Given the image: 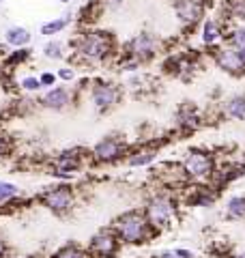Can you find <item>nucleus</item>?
Listing matches in <instances>:
<instances>
[{"mask_svg":"<svg viewBox=\"0 0 245 258\" xmlns=\"http://www.w3.org/2000/svg\"><path fill=\"white\" fill-rule=\"evenodd\" d=\"M228 258H245V252H239V254H232V256H228Z\"/></svg>","mask_w":245,"mask_h":258,"instance_id":"34","label":"nucleus"},{"mask_svg":"<svg viewBox=\"0 0 245 258\" xmlns=\"http://www.w3.org/2000/svg\"><path fill=\"white\" fill-rule=\"evenodd\" d=\"M155 258H178V256L172 252V249H170V252H161L159 256H155Z\"/></svg>","mask_w":245,"mask_h":258,"instance_id":"33","label":"nucleus"},{"mask_svg":"<svg viewBox=\"0 0 245 258\" xmlns=\"http://www.w3.org/2000/svg\"><path fill=\"white\" fill-rule=\"evenodd\" d=\"M129 149H132V144L122 138V136H116V134L103 136L99 142H95L91 147V166L120 164V161H125Z\"/></svg>","mask_w":245,"mask_h":258,"instance_id":"9","label":"nucleus"},{"mask_svg":"<svg viewBox=\"0 0 245 258\" xmlns=\"http://www.w3.org/2000/svg\"><path fill=\"white\" fill-rule=\"evenodd\" d=\"M157 155H159V142H140L129 149L122 164L127 168H149L155 164Z\"/></svg>","mask_w":245,"mask_h":258,"instance_id":"15","label":"nucleus"},{"mask_svg":"<svg viewBox=\"0 0 245 258\" xmlns=\"http://www.w3.org/2000/svg\"><path fill=\"white\" fill-rule=\"evenodd\" d=\"M122 86L114 80L108 78H91V84H88V101H91L93 110L97 114H110L112 110L118 108V103L122 101Z\"/></svg>","mask_w":245,"mask_h":258,"instance_id":"7","label":"nucleus"},{"mask_svg":"<svg viewBox=\"0 0 245 258\" xmlns=\"http://www.w3.org/2000/svg\"><path fill=\"white\" fill-rule=\"evenodd\" d=\"M207 56L226 76L245 78V50H236V47L228 45V43H219L215 47H209Z\"/></svg>","mask_w":245,"mask_h":258,"instance_id":"10","label":"nucleus"},{"mask_svg":"<svg viewBox=\"0 0 245 258\" xmlns=\"http://www.w3.org/2000/svg\"><path fill=\"white\" fill-rule=\"evenodd\" d=\"M181 168L187 181L192 183H207L213 179L217 170V155L202 147H192L181 159Z\"/></svg>","mask_w":245,"mask_h":258,"instance_id":"6","label":"nucleus"},{"mask_svg":"<svg viewBox=\"0 0 245 258\" xmlns=\"http://www.w3.org/2000/svg\"><path fill=\"white\" fill-rule=\"evenodd\" d=\"M60 5H65V7H69V5H73V0H58Z\"/></svg>","mask_w":245,"mask_h":258,"instance_id":"35","label":"nucleus"},{"mask_svg":"<svg viewBox=\"0 0 245 258\" xmlns=\"http://www.w3.org/2000/svg\"><path fill=\"white\" fill-rule=\"evenodd\" d=\"M142 209L146 217H149L151 226L161 235V232H166L174 226L178 209H181V198L174 196V191H170L168 187L157 189L144 200Z\"/></svg>","mask_w":245,"mask_h":258,"instance_id":"3","label":"nucleus"},{"mask_svg":"<svg viewBox=\"0 0 245 258\" xmlns=\"http://www.w3.org/2000/svg\"><path fill=\"white\" fill-rule=\"evenodd\" d=\"M35 200L52 215L65 217L78 205V189L71 185V181H58V183L50 185V187L41 189L35 196Z\"/></svg>","mask_w":245,"mask_h":258,"instance_id":"5","label":"nucleus"},{"mask_svg":"<svg viewBox=\"0 0 245 258\" xmlns=\"http://www.w3.org/2000/svg\"><path fill=\"white\" fill-rule=\"evenodd\" d=\"M219 114L228 120H245V93H234L226 97L219 106Z\"/></svg>","mask_w":245,"mask_h":258,"instance_id":"20","label":"nucleus"},{"mask_svg":"<svg viewBox=\"0 0 245 258\" xmlns=\"http://www.w3.org/2000/svg\"><path fill=\"white\" fill-rule=\"evenodd\" d=\"M86 164H91V151L73 147V149H65L60 153H56V155L47 157L43 161V168L52 179L73 181Z\"/></svg>","mask_w":245,"mask_h":258,"instance_id":"4","label":"nucleus"},{"mask_svg":"<svg viewBox=\"0 0 245 258\" xmlns=\"http://www.w3.org/2000/svg\"><path fill=\"white\" fill-rule=\"evenodd\" d=\"M7 252H9V245H7V239L3 237V232H0V258H5Z\"/></svg>","mask_w":245,"mask_h":258,"instance_id":"32","label":"nucleus"},{"mask_svg":"<svg viewBox=\"0 0 245 258\" xmlns=\"http://www.w3.org/2000/svg\"><path fill=\"white\" fill-rule=\"evenodd\" d=\"M224 217L228 222L245 220V194H232L224 203Z\"/></svg>","mask_w":245,"mask_h":258,"instance_id":"23","label":"nucleus"},{"mask_svg":"<svg viewBox=\"0 0 245 258\" xmlns=\"http://www.w3.org/2000/svg\"><path fill=\"white\" fill-rule=\"evenodd\" d=\"M73 103H76V99H73V91L67 86H52V88H45L43 93H39L37 97V106L43 108L47 112H65L69 110Z\"/></svg>","mask_w":245,"mask_h":258,"instance_id":"13","label":"nucleus"},{"mask_svg":"<svg viewBox=\"0 0 245 258\" xmlns=\"http://www.w3.org/2000/svg\"><path fill=\"white\" fill-rule=\"evenodd\" d=\"M50 258H91L88 249L84 245H78V243H67L58 247Z\"/></svg>","mask_w":245,"mask_h":258,"instance_id":"25","label":"nucleus"},{"mask_svg":"<svg viewBox=\"0 0 245 258\" xmlns=\"http://www.w3.org/2000/svg\"><path fill=\"white\" fill-rule=\"evenodd\" d=\"M18 88L22 93H26V95H39V93L45 91L43 84H41V80H39V76H32V74L22 76L18 80Z\"/></svg>","mask_w":245,"mask_h":258,"instance_id":"26","label":"nucleus"},{"mask_svg":"<svg viewBox=\"0 0 245 258\" xmlns=\"http://www.w3.org/2000/svg\"><path fill=\"white\" fill-rule=\"evenodd\" d=\"M99 5L103 7V13H118L127 7V0H99Z\"/></svg>","mask_w":245,"mask_h":258,"instance_id":"28","label":"nucleus"},{"mask_svg":"<svg viewBox=\"0 0 245 258\" xmlns=\"http://www.w3.org/2000/svg\"><path fill=\"white\" fill-rule=\"evenodd\" d=\"M170 9L183 32H196L207 18L209 7L204 0H170Z\"/></svg>","mask_w":245,"mask_h":258,"instance_id":"11","label":"nucleus"},{"mask_svg":"<svg viewBox=\"0 0 245 258\" xmlns=\"http://www.w3.org/2000/svg\"><path fill=\"white\" fill-rule=\"evenodd\" d=\"M41 56L50 62H67L71 58V45L65 43L58 37L45 39L43 47H41Z\"/></svg>","mask_w":245,"mask_h":258,"instance_id":"19","label":"nucleus"},{"mask_svg":"<svg viewBox=\"0 0 245 258\" xmlns=\"http://www.w3.org/2000/svg\"><path fill=\"white\" fill-rule=\"evenodd\" d=\"M112 228L116 230L122 245H146L155 237H159V232L153 228L149 217H146L142 207H134L127 211L118 213L112 222Z\"/></svg>","mask_w":245,"mask_h":258,"instance_id":"2","label":"nucleus"},{"mask_svg":"<svg viewBox=\"0 0 245 258\" xmlns=\"http://www.w3.org/2000/svg\"><path fill=\"white\" fill-rule=\"evenodd\" d=\"M120 54L132 56V58H136L144 67V64H151L153 60H157L163 54V41L157 32L140 30L138 35L127 39V41L120 45Z\"/></svg>","mask_w":245,"mask_h":258,"instance_id":"8","label":"nucleus"},{"mask_svg":"<svg viewBox=\"0 0 245 258\" xmlns=\"http://www.w3.org/2000/svg\"><path fill=\"white\" fill-rule=\"evenodd\" d=\"M172 252H174L178 258H194V252H192V249H185V247H174Z\"/></svg>","mask_w":245,"mask_h":258,"instance_id":"31","label":"nucleus"},{"mask_svg":"<svg viewBox=\"0 0 245 258\" xmlns=\"http://www.w3.org/2000/svg\"><path fill=\"white\" fill-rule=\"evenodd\" d=\"M3 5H5V0H0V7H3Z\"/></svg>","mask_w":245,"mask_h":258,"instance_id":"36","label":"nucleus"},{"mask_svg":"<svg viewBox=\"0 0 245 258\" xmlns=\"http://www.w3.org/2000/svg\"><path fill=\"white\" fill-rule=\"evenodd\" d=\"M56 76H58V82H63V84H73L78 80V74H76V67L69 62H65V64H60L58 69H56Z\"/></svg>","mask_w":245,"mask_h":258,"instance_id":"27","label":"nucleus"},{"mask_svg":"<svg viewBox=\"0 0 245 258\" xmlns=\"http://www.w3.org/2000/svg\"><path fill=\"white\" fill-rule=\"evenodd\" d=\"M3 41L9 47H28L32 43V32L26 26H20V24H13V26H7L3 32Z\"/></svg>","mask_w":245,"mask_h":258,"instance_id":"21","label":"nucleus"},{"mask_svg":"<svg viewBox=\"0 0 245 258\" xmlns=\"http://www.w3.org/2000/svg\"><path fill=\"white\" fill-rule=\"evenodd\" d=\"M224 43L236 47V50H245V26H241V24L228 26L224 32Z\"/></svg>","mask_w":245,"mask_h":258,"instance_id":"24","label":"nucleus"},{"mask_svg":"<svg viewBox=\"0 0 245 258\" xmlns=\"http://www.w3.org/2000/svg\"><path fill=\"white\" fill-rule=\"evenodd\" d=\"M215 18L226 26L245 22V0H219L215 7Z\"/></svg>","mask_w":245,"mask_h":258,"instance_id":"17","label":"nucleus"},{"mask_svg":"<svg viewBox=\"0 0 245 258\" xmlns=\"http://www.w3.org/2000/svg\"><path fill=\"white\" fill-rule=\"evenodd\" d=\"M73 24H76V11H65L63 15H58V18H52L43 22L39 26V35L45 37V39H52V37H58L60 32L69 30Z\"/></svg>","mask_w":245,"mask_h":258,"instance_id":"18","label":"nucleus"},{"mask_svg":"<svg viewBox=\"0 0 245 258\" xmlns=\"http://www.w3.org/2000/svg\"><path fill=\"white\" fill-rule=\"evenodd\" d=\"M226 24L219 22L215 15H207V18L202 20L200 24V43L204 45V50H209V47H215L219 43H224V32H226Z\"/></svg>","mask_w":245,"mask_h":258,"instance_id":"16","label":"nucleus"},{"mask_svg":"<svg viewBox=\"0 0 245 258\" xmlns=\"http://www.w3.org/2000/svg\"><path fill=\"white\" fill-rule=\"evenodd\" d=\"M32 56H35V50L28 45V47H15V50H11L9 54H7V58L0 62V67H3L5 71H13L18 67H24L26 62L32 60Z\"/></svg>","mask_w":245,"mask_h":258,"instance_id":"22","label":"nucleus"},{"mask_svg":"<svg viewBox=\"0 0 245 258\" xmlns=\"http://www.w3.org/2000/svg\"><path fill=\"white\" fill-rule=\"evenodd\" d=\"M39 80H41V84H43V88H52V86L58 84V76H56V71H50V69L41 71Z\"/></svg>","mask_w":245,"mask_h":258,"instance_id":"29","label":"nucleus"},{"mask_svg":"<svg viewBox=\"0 0 245 258\" xmlns=\"http://www.w3.org/2000/svg\"><path fill=\"white\" fill-rule=\"evenodd\" d=\"M71 58L69 62L84 67H105L114 64L120 54V43L116 35L101 26H78L76 35L69 39Z\"/></svg>","mask_w":245,"mask_h":258,"instance_id":"1","label":"nucleus"},{"mask_svg":"<svg viewBox=\"0 0 245 258\" xmlns=\"http://www.w3.org/2000/svg\"><path fill=\"white\" fill-rule=\"evenodd\" d=\"M120 239L116 235V230L112 228V224L108 228H99L97 232H93V237L88 239L86 249L91 258H116L120 252Z\"/></svg>","mask_w":245,"mask_h":258,"instance_id":"12","label":"nucleus"},{"mask_svg":"<svg viewBox=\"0 0 245 258\" xmlns=\"http://www.w3.org/2000/svg\"><path fill=\"white\" fill-rule=\"evenodd\" d=\"M204 125V114L194 101L178 103L174 110V127L178 134H194Z\"/></svg>","mask_w":245,"mask_h":258,"instance_id":"14","label":"nucleus"},{"mask_svg":"<svg viewBox=\"0 0 245 258\" xmlns=\"http://www.w3.org/2000/svg\"><path fill=\"white\" fill-rule=\"evenodd\" d=\"M13 151V142L9 140V136H5V134H0V159L7 157L9 153Z\"/></svg>","mask_w":245,"mask_h":258,"instance_id":"30","label":"nucleus"}]
</instances>
